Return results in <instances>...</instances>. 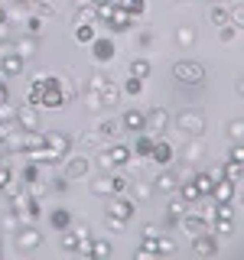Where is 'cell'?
Segmentation results:
<instances>
[{
    "label": "cell",
    "mask_w": 244,
    "mask_h": 260,
    "mask_svg": "<svg viewBox=\"0 0 244 260\" xmlns=\"http://www.w3.org/2000/svg\"><path fill=\"white\" fill-rule=\"evenodd\" d=\"M0 23H7V10H4V7H0Z\"/></svg>",
    "instance_id": "obj_59"
},
{
    "label": "cell",
    "mask_w": 244,
    "mask_h": 260,
    "mask_svg": "<svg viewBox=\"0 0 244 260\" xmlns=\"http://www.w3.org/2000/svg\"><path fill=\"white\" fill-rule=\"evenodd\" d=\"M92 260H108L111 257V241L108 238H92Z\"/></svg>",
    "instance_id": "obj_32"
},
{
    "label": "cell",
    "mask_w": 244,
    "mask_h": 260,
    "mask_svg": "<svg viewBox=\"0 0 244 260\" xmlns=\"http://www.w3.org/2000/svg\"><path fill=\"white\" fill-rule=\"evenodd\" d=\"M205 153H208V143L202 140V137H189V143L182 146V159L186 162H199Z\"/></svg>",
    "instance_id": "obj_18"
},
{
    "label": "cell",
    "mask_w": 244,
    "mask_h": 260,
    "mask_svg": "<svg viewBox=\"0 0 244 260\" xmlns=\"http://www.w3.org/2000/svg\"><path fill=\"white\" fill-rule=\"evenodd\" d=\"M104 224H108V231H124L127 221H120V218H111V215H104Z\"/></svg>",
    "instance_id": "obj_54"
},
{
    "label": "cell",
    "mask_w": 244,
    "mask_h": 260,
    "mask_svg": "<svg viewBox=\"0 0 244 260\" xmlns=\"http://www.w3.org/2000/svg\"><path fill=\"white\" fill-rule=\"evenodd\" d=\"M98 26H101V23H81V26H75V43L88 46L98 36Z\"/></svg>",
    "instance_id": "obj_33"
},
{
    "label": "cell",
    "mask_w": 244,
    "mask_h": 260,
    "mask_svg": "<svg viewBox=\"0 0 244 260\" xmlns=\"http://www.w3.org/2000/svg\"><path fill=\"white\" fill-rule=\"evenodd\" d=\"M10 49L16 55H20L23 62H29L33 55H36V36H26V39H16V43H10Z\"/></svg>",
    "instance_id": "obj_25"
},
{
    "label": "cell",
    "mask_w": 244,
    "mask_h": 260,
    "mask_svg": "<svg viewBox=\"0 0 244 260\" xmlns=\"http://www.w3.org/2000/svg\"><path fill=\"white\" fill-rule=\"evenodd\" d=\"M46 146L55 153V156H62V159H65V156L72 153V137H69V134H62V130H49V134H46Z\"/></svg>",
    "instance_id": "obj_12"
},
{
    "label": "cell",
    "mask_w": 244,
    "mask_h": 260,
    "mask_svg": "<svg viewBox=\"0 0 244 260\" xmlns=\"http://www.w3.org/2000/svg\"><path fill=\"white\" fill-rule=\"evenodd\" d=\"M120 7H124V10L137 20V16H143V10H146V0H124Z\"/></svg>",
    "instance_id": "obj_45"
},
{
    "label": "cell",
    "mask_w": 244,
    "mask_h": 260,
    "mask_svg": "<svg viewBox=\"0 0 244 260\" xmlns=\"http://www.w3.org/2000/svg\"><path fill=\"white\" fill-rule=\"evenodd\" d=\"M104 215L120 218V221H130V218L137 215V202L130 199L127 192H117V195H111V202H108V208H104Z\"/></svg>",
    "instance_id": "obj_6"
},
{
    "label": "cell",
    "mask_w": 244,
    "mask_h": 260,
    "mask_svg": "<svg viewBox=\"0 0 244 260\" xmlns=\"http://www.w3.org/2000/svg\"><path fill=\"white\" fill-rule=\"evenodd\" d=\"M39 104H43V108H52V111L65 108L62 78H59V75H46V78H43V94H39Z\"/></svg>",
    "instance_id": "obj_3"
},
{
    "label": "cell",
    "mask_w": 244,
    "mask_h": 260,
    "mask_svg": "<svg viewBox=\"0 0 244 260\" xmlns=\"http://www.w3.org/2000/svg\"><path fill=\"white\" fill-rule=\"evenodd\" d=\"M150 159L157 162V166H173V159H176V146L169 143V140H153Z\"/></svg>",
    "instance_id": "obj_13"
},
{
    "label": "cell",
    "mask_w": 244,
    "mask_h": 260,
    "mask_svg": "<svg viewBox=\"0 0 244 260\" xmlns=\"http://www.w3.org/2000/svg\"><path fill=\"white\" fill-rule=\"evenodd\" d=\"M0 39H10V26L7 23H0Z\"/></svg>",
    "instance_id": "obj_58"
},
{
    "label": "cell",
    "mask_w": 244,
    "mask_h": 260,
    "mask_svg": "<svg viewBox=\"0 0 244 260\" xmlns=\"http://www.w3.org/2000/svg\"><path fill=\"white\" fill-rule=\"evenodd\" d=\"M192 182L199 185V192H202V199L205 195H211V189H215V182H218V176L215 173H192Z\"/></svg>",
    "instance_id": "obj_29"
},
{
    "label": "cell",
    "mask_w": 244,
    "mask_h": 260,
    "mask_svg": "<svg viewBox=\"0 0 244 260\" xmlns=\"http://www.w3.org/2000/svg\"><path fill=\"white\" fill-rule=\"evenodd\" d=\"M88 189H92V195H98V199H101V195H111V176H95V182L88 185Z\"/></svg>",
    "instance_id": "obj_38"
},
{
    "label": "cell",
    "mask_w": 244,
    "mask_h": 260,
    "mask_svg": "<svg viewBox=\"0 0 244 260\" xmlns=\"http://www.w3.org/2000/svg\"><path fill=\"white\" fill-rule=\"evenodd\" d=\"M241 134H244V120H241V117H234L231 124H228V130H225V137H228L231 143H241Z\"/></svg>",
    "instance_id": "obj_42"
},
{
    "label": "cell",
    "mask_w": 244,
    "mask_h": 260,
    "mask_svg": "<svg viewBox=\"0 0 244 260\" xmlns=\"http://www.w3.org/2000/svg\"><path fill=\"white\" fill-rule=\"evenodd\" d=\"M49 224H52L55 231H65V228L72 224V211L69 208H55L52 215H49Z\"/></svg>",
    "instance_id": "obj_34"
},
{
    "label": "cell",
    "mask_w": 244,
    "mask_h": 260,
    "mask_svg": "<svg viewBox=\"0 0 244 260\" xmlns=\"http://www.w3.org/2000/svg\"><path fill=\"white\" fill-rule=\"evenodd\" d=\"M26 32H29V36H39V32H43V16L33 13L29 20H26Z\"/></svg>",
    "instance_id": "obj_47"
},
{
    "label": "cell",
    "mask_w": 244,
    "mask_h": 260,
    "mask_svg": "<svg viewBox=\"0 0 244 260\" xmlns=\"http://www.w3.org/2000/svg\"><path fill=\"white\" fill-rule=\"evenodd\" d=\"M120 127L130 130V134H140V130H146V117H143V111L127 108V114L120 117Z\"/></svg>",
    "instance_id": "obj_20"
},
{
    "label": "cell",
    "mask_w": 244,
    "mask_h": 260,
    "mask_svg": "<svg viewBox=\"0 0 244 260\" xmlns=\"http://www.w3.org/2000/svg\"><path fill=\"white\" fill-rule=\"evenodd\" d=\"M134 159V150L127 143H111L108 150H98V169H124Z\"/></svg>",
    "instance_id": "obj_1"
},
{
    "label": "cell",
    "mask_w": 244,
    "mask_h": 260,
    "mask_svg": "<svg viewBox=\"0 0 244 260\" xmlns=\"http://www.w3.org/2000/svg\"><path fill=\"white\" fill-rule=\"evenodd\" d=\"M127 195L137 202V205H140V202H150L153 199V182H146V179H130Z\"/></svg>",
    "instance_id": "obj_17"
},
{
    "label": "cell",
    "mask_w": 244,
    "mask_h": 260,
    "mask_svg": "<svg viewBox=\"0 0 244 260\" xmlns=\"http://www.w3.org/2000/svg\"><path fill=\"white\" fill-rule=\"evenodd\" d=\"M130 150H134V156H146V159H150V150H153V137L146 134V130H140V134H137V143L130 146Z\"/></svg>",
    "instance_id": "obj_31"
},
{
    "label": "cell",
    "mask_w": 244,
    "mask_h": 260,
    "mask_svg": "<svg viewBox=\"0 0 244 260\" xmlns=\"http://www.w3.org/2000/svg\"><path fill=\"white\" fill-rule=\"evenodd\" d=\"M218 179H231V182H241L244 179V169H241V159H225V166L215 173Z\"/></svg>",
    "instance_id": "obj_26"
},
{
    "label": "cell",
    "mask_w": 244,
    "mask_h": 260,
    "mask_svg": "<svg viewBox=\"0 0 244 260\" xmlns=\"http://www.w3.org/2000/svg\"><path fill=\"white\" fill-rule=\"evenodd\" d=\"M23 69H26V62H23L13 49H7V52L0 55V78H16V75H23Z\"/></svg>",
    "instance_id": "obj_10"
},
{
    "label": "cell",
    "mask_w": 244,
    "mask_h": 260,
    "mask_svg": "<svg viewBox=\"0 0 244 260\" xmlns=\"http://www.w3.org/2000/svg\"><path fill=\"white\" fill-rule=\"evenodd\" d=\"M228 23L241 29V23H244V7H241V0H234V7L228 10Z\"/></svg>",
    "instance_id": "obj_44"
},
{
    "label": "cell",
    "mask_w": 244,
    "mask_h": 260,
    "mask_svg": "<svg viewBox=\"0 0 244 260\" xmlns=\"http://www.w3.org/2000/svg\"><path fill=\"white\" fill-rule=\"evenodd\" d=\"M95 130H98V137H101V140H117V137L124 134V127H120V117H108V120H101V124H98Z\"/></svg>",
    "instance_id": "obj_23"
},
{
    "label": "cell",
    "mask_w": 244,
    "mask_h": 260,
    "mask_svg": "<svg viewBox=\"0 0 244 260\" xmlns=\"http://www.w3.org/2000/svg\"><path fill=\"white\" fill-rule=\"evenodd\" d=\"M173 4H189V0H173Z\"/></svg>",
    "instance_id": "obj_60"
},
{
    "label": "cell",
    "mask_w": 244,
    "mask_h": 260,
    "mask_svg": "<svg viewBox=\"0 0 244 260\" xmlns=\"http://www.w3.org/2000/svg\"><path fill=\"white\" fill-rule=\"evenodd\" d=\"M10 179H13L10 166H7V162H0V192H7V189H10Z\"/></svg>",
    "instance_id": "obj_49"
},
{
    "label": "cell",
    "mask_w": 244,
    "mask_h": 260,
    "mask_svg": "<svg viewBox=\"0 0 244 260\" xmlns=\"http://www.w3.org/2000/svg\"><path fill=\"white\" fill-rule=\"evenodd\" d=\"M179 224H182V231L186 234H199V231H208V218H205V211L202 208H186L182 211V218H179Z\"/></svg>",
    "instance_id": "obj_8"
},
{
    "label": "cell",
    "mask_w": 244,
    "mask_h": 260,
    "mask_svg": "<svg viewBox=\"0 0 244 260\" xmlns=\"http://www.w3.org/2000/svg\"><path fill=\"white\" fill-rule=\"evenodd\" d=\"M189 208L182 199H169V205H166V224H176L179 218H182V211Z\"/></svg>",
    "instance_id": "obj_35"
},
{
    "label": "cell",
    "mask_w": 244,
    "mask_h": 260,
    "mask_svg": "<svg viewBox=\"0 0 244 260\" xmlns=\"http://www.w3.org/2000/svg\"><path fill=\"white\" fill-rule=\"evenodd\" d=\"M238 26H231V23H222V29H218V39H222V43H234V39H238Z\"/></svg>",
    "instance_id": "obj_46"
},
{
    "label": "cell",
    "mask_w": 244,
    "mask_h": 260,
    "mask_svg": "<svg viewBox=\"0 0 244 260\" xmlns=\"http://www.w3.org/2000/svg\"><path fill=\"white\" fill-rule=\"evenodd\" d=\"M88 46H92V59H95V62H111V59H114V52H117L111 39H101V36H95Z\"/></svg>",
    "instance_id": "obj_16"
},
{
    "label": "cell",
    "mask_w": 244,
    "mask_h": 260,
    "mask_svg": "<svg viewBox=\"0 0 244 260\" xmlns=\"http://www.w3.org/2000/svg\"><path fill=\"white\" fill-rule=\"evenodd\" d=\"M228 159H244V146H241V143H234L231 150H228Z\"/></svg>",
    "instance_id": "obj_56"
},
{
    "label": "cell",
    "mask_w": 244,
    "mask_h": 260,
    "mask_svg": "<svg viewBox=\"0 0 244 260\" xmlns=\"http://www.w3.org/2000/svg\"><path fill=\"white\" fill-rule=\"evenodd\" d=\"M0 254H4V247H0Z\"/></svg>",
    "instance_id": "obj_62"
},
{
    "label": "cell",
    "mask_w": 244,
    "mask_h": 260,
    "mask_svg": "<svg viewBox=\"0 0 244 260\" xmlns=\"http://www.w3.org/2000/svg\"><path fill=\"white\" fill-rule=\"evenodd\" d=\"M0 124H13V108L7 101H0Z\"/></svg>",
    "instance_id": "obj_52"
},
{
    "label": "cell",
    "mask_w": 244,
    "mask_h": 260,
    "mask_svg": "<svg viewBox=\"0 0 244 260\" xmlns=\"http://www.w3.org/2000/svg\"><path fill=\"white\" fill-rule=\"evenodd\" d=\"M88 169H92V162L85 156H69L65 159V179H81V176H88Z\"/></svg>",
    "instance_id": "obj_22"
},
{
    "label": "cell",
    "mask_w": 244,
    "mask_h": 260,
    "mask_svg": "<svg viewBox=\"0 0 244 260\" xmlns=\"http://www.w3.org/2000/svg\"><path fill=\"white\" fill-rule=\"evenodd\" d=\"M20 224H23V218L16 215V211H10V215L4 218V228H7V231H16V228H20Z\"/></svg>",
    "instance_id": "obj_50"
},
{
    "label": "cell",
    "mask_w": 244,
    "mask_h": 260,
    "mask_svg": "<svg viewBox=\"0 0 244 260\" xmlns=\"http://www.w3.org/2000/svg\"><path fill=\"white\" fill-rule=\"evenodd\" d=\"M13 4H16V10H23V13L33 10V0H13Z\"/></svg>",
    "instance_id": "obj_57"
},
{
    "label": "cell",
    "mask_w": 244,
    "mask_h": 260,
    "mask_svg": "<svg viewBox=\"0 0 244 260\" xmlns=\"http://www.w3.org/2000/svg\"><path fill=\"white\" fill-rule=\"evenodd\" d=\"M72 146H78V150H101V137H98V130H85V134L78 137V140H72Z\"/></svg>",
    "instance_id": "obj_28"
},
{
    "label": "cell",
    "mask_w": 244,
    "mask_h": 260,
    "mask_svg": "<svg viewBox=\"0 0 244 260\" xmlns=\"http://www.w3.org/2000/svg\"><path fill=\"white\" fill-rule=\"evenodd\" d=\"M143 117H146V134H153V137H163L169 130V120H173V117H169V111L160 108V104H157V108H150Z\"/></svg>",
    "instance_id": "obj_7"
},
{
    "label": "cell",
    "mask_w": 244,
    "mask_h": 260,
    "mask_svg": "<svg viewBox=\"0 0 244 260\" xmlns=\"http://www.w3.org/2000/svg\"><path fill=\"white\" fill-rule=\"evenodd\" d=\"M140 91H143V78L127 75V81L120 85V94H127V98H140Z\"/></svg>",
    "instance_id": "obj_36"
},
{
    "label": "cell",
    "mask_w": 244,
    "mask_h": 260,
    "mask_svg": "<svg viewBox=\"0 0 244 260\" xmlns=\"http://www.w3.org/2000/svg\"><path fill=\"white\" fill-rule=\"evenodd\" d=\"M127 185H130V176H124V173H114L111 176V195L127 192Z\"/></svg>",
    "instance_id": "obj_43"
},
{
    "label": "cell",
    "mask_w": 244,
    "mask_h": 260,
    "mask_svg": "<svg viewBox=\"0 0 244 260\" xmlns=\"http://www.w3.org/2000/svg\"><path fill=\"white\" fill-rule=\"evenodd\" d=\"M205 114H199V111H179L176 114V127L182 130L186 137H205Z\"/></svg>",
    "instance_id": "obj_5"
},
{
    "label": "cell",
    "mask_w": 244,
    "mask_h": 260,
    "mask_svg": "<svg viewBox=\"0 0 244 260\" xmlns=\"http://www.w3.org/2000/svg\"><path fill=\"white\" fill-rule=\"evenodd\" d=\"M176 43H179V49H192L195 46V29L192 26H179L176 29Z\"/></svg>",
    "instance_id": "obj_37"
},
{
    "label": "cell",
    "mask_w": 244,
    "mask_h": 260,
    "mask_svg": "<svg viewBox=\"0 0 244 260\" xmlns=\"http://www.w3.org/2000/svg\"><path fill=\"white\" fill-rule=\"evenodd\" d=\"M150 72H153V65L146 59H134V62H130V75H134V78H146Z\"/></svg>",
    "instance_id": "obj_41"
},
{
    "label": "cell",
    "mask_w": 244,
    "mask_h": 260,
    "mask_svg": "<svg viewBox=\"0 0 244 260\" xmlns=\"http://www.w3.org/2000/svg\"><path fill=\"white\" fill-rule=\"evenodd\" d=\"M39 94H43V81H33V88H29V98H26V104H39Z\"/></svg>",
    "instance_id": "obj_53"
},
{
    "label": "cell",
    "mask_w": 244,
    "mask_h": 260,
    "mask_svg": "<svg viewBox=\"0 0 244 260\" xmlns=\"http://www.w3.org/2000/svg\"><path fill=\"white\" fill-rule=\"evenodd\" d=\"M81 23H98L95 4H78V10L72 13V26H81Z\"/></svg>",
    "instance_id": "obj_27"
},
{
    "label": "cell",
    "mask_w": 244,
    "mask_h": 260,
    "mask_svg": "<svg viewBox=\"0 0 244 260\" xmlns=\"http://www.w3.org/2000/svg\"><path fill=\"white\" fill-rule=\"evenodd\" d=\"M13 124L20 127V130H36V127H39V111H36V104L13 108Z\"/></svg>",
    "instance_id": "obj_9"
},
{
    "label": "cell",
    "mask_w": 244,
    "mask_h": 260,
    "mask_svg": "<svg viewBox=\"0 0 244 260\" xmlns=\"http://www.w3.org/2000/svg\"><path fill=\"white\" fill-rule=\"evenodd\" d=\"M208 4H222V0H208Z\"/></svg>",
    "instance_id": "obj_61"
},
{
    "label": "cell",
    "mask_w": 244,
    "mask_h": 260,
    "mask_svg": "<svg viewBox=\"0 0 244 260\" xmlns=\"http://www.w3.org/2000/svg\"><path fill=\"white\" fill-rule=\"evenodd\" d=\"M173 78L179 81V85L199 88L202 81H205V69H202V62H195V59H179L173 65Z\"/></svg>",
    "instance_id": "obj_2"
},
{
    "label": "cell",
    "mask_w": 244,
    "mask_h": 260,
    "mask_svg": "<svg viewBox=\"0 0 244 260\" xmlns=\"http://www.w3.org/2000/svg\"><path fill=\"white\" fill-rule=\"evenodd\" d=\"M176 185H179V176L169 166H163V173L153 179V192H163V195H176Z\"/></svg>",
    "instance_id": "obj_15"
},
{
    "label": "cell",
    "mask_w": 244,
    "mask_h": 260,
    "mask_svg": "<svg viewBox=\"0 0 244 260\" xmlns=\"http://www.w3.org/2000/svg\"><path fill=\"white\" fill-rule=\"evenodd\" d=\"M101 85H104V75H98V72H95V75L92 78H88V91H92V94H98V91H101Z\"/></svg>",
    "instance_id": "obj_51"
},
{
    "label": "cell",
    "mask_w": 244,
    "mask_h": 260,
    "mask_svg": "<svg viewBox=\"0 0 244 260\" xmlns=\"http://www.w3.org/2000/svg\"><path fill=\"white\" fill-rule=\"evenodd\" d=\"M192 250H195L199 257H215V254H218V241L211 238V234L199 231V234H192Z\"/></svg>",
    "instance_id": "obj_14"
},
{
    "label": "cell",
    "mask_w": 244,
    "mask_h": 260,
    "mask_svg": "<svg viewBox=\"0 0 244 260\" xmlns=\"http://www.w3.org/2000/svg\"><path fill=\"white\" fill-rule=\"evenodd\" d=\"M33 10H36V16H43V20H52V16L59 13V10H55V4H49V0H39V4L33 0Z\"/></svg>",
    "instance_id": "obj_40"
},
{
    "label": "cell",
    "mask_w": 244,
    "mask_h": 260,
    "mask_svg": "<svg viewBox=\"0 0 244 260\" xmlns=\"http://www.w3.org/2000/svg\"><path fill=\"white\" fill-rule=\"evenodd\" d=\"M13 244H16V250L29 254V250H36L39 244H43V234H39V228L33 224V221H23V224L13 231Z\"/></svg>",
    "instance_id": "obj_4"
},
{
    "label": "cell",
    "mask_w": 244,
    "mask_h": 260,
    "mask_svg": "<svg viewBox=\"0 0 244 260\" xmlns=\"http://www.w3.org/2000/svg\"><path fill=\"white\" fill-rule=\"evenodd\" d=\"M208 16H211V23H215V26H222V23H228V10H225V7H218V4L211 7V13H208Z\"/></svg>",
    "instance_id": "obj_48"
},
{
    "label": "cell",
    "mask_w": 244,
    "mask_h": 260,
    "mask_svg": "<svg viewBox=\"0 0 244 260\" xmlns=\"http://www.w3.org/2000/svg\"><path fill=\"white\" fill-rule=\"evenodd\" d=\"M153 254H157V257L176 254V241L169 238V234H157V241H153Z\"/></svg>",
    "instance_id": "obj_30"
},
{
    "label": "cell",
    "mask_w": 244,
    "mask_h": 260,
    "mask_svg": "<svg viewBox=\"0 0 244 260\" xmlns=\"http://www.w3.org/2000/svg\"><path fill=\"white\" fill-rule=\"evenodd\" d=\"M234 192H238V182H231V179H218L211 195H215V202H234Z\"/></svg>",
    "instance_id": "obj_24"
},
{
    "label": "cell",
    "mask_w": 244,
    "mask_h": 260,
    "mask_svg": "<svg viewBox=\"0 0 244 260\" xmlns=\"http://www.w3.org/2000/svg\"><path fill=\"white\" fill-rule=\"evenodd\" d=\"M69 182H72V179H65V176H59V179H55L52 185H49V192H69Z\"/></svg>",
    "instance_id": "obj_55"
},
{
    "label": "cell",
    "mask_w": 244,
    "mask_h": 260,
    "mask_svg": "<svg viewBox=\"0 0 244 260\" xmlns=\"http://www.w3.org/2000/svg\"><path fill=\"white\" fill-rule=\"evenodd\" d=\"M234 218H215V238H231Z\"/></svg>",
    "instance_id": "obj_39"
},
{
    "label": "cell",
    "mask_w": 244,
    "mask_h": 260,
    "mask_svg": "<svg viewBox=\"0 0 244 260\" xmlns=\"http://www.w3.org/2000/svg\"><path fill=\"white\" fill-rule=\"evenodd\" d=\"M98 98H101V108H114V104L120 101V85H117V81H111V78H104Z\"/></svg>",
    "instance_id": "obj_21"
},
{
    "label": "cell",
    "mask_w": 244,
    "mask_h": 260,
    "mask_svg": "<svg viewBox=\"0 0 244 260\" xmlns=\"http://www.w3.org/2000/svg\"><path fill=\"white\" fill-rule=\"evenodd\" d=\"M176 192H179V199H182L186 205H199V202H202V192H199V185L192 182V176L189 179H179Z\"/></svg>",
    "instance_id": "obj_19"
},
{
    "label": "cell",
    "mask_w": 244,
    "mask_h": 260,
    "mask_svg": "<svg viewBox=\"0 0 244 260\" xmlns=\"http://www.w3.org/2000/svg\"><path fill=\"white\" fill-rule=\"evenodd\" d=\"M104 26L114 29V32H127V29H134V16H130L120 4H114V10H111L108 20H104Z\"/></svg>",
    "instance_id": "obj_11"
}]
</instances>
